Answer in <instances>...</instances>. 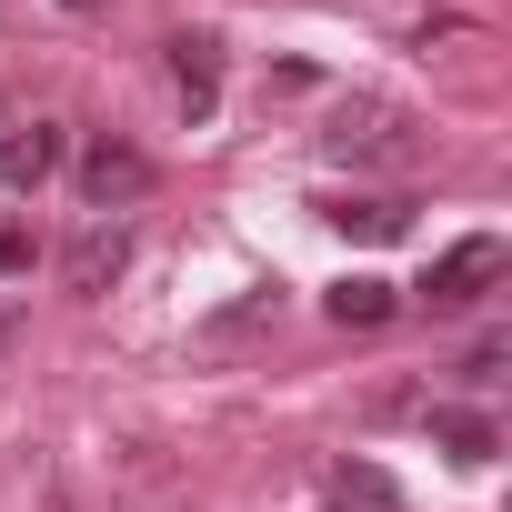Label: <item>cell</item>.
Returning a JSON list of instances; mask_svg holds the SVG:
<instances>
[{"label": "cell", "mask_w": 512, "mask_h": 512, "mask_svg": "<svg viewBox=\"0 0 512 512\" xmlns=\"http://www.w3.org/2000/svg\"><path fill=\"white\" fill-rule=\"evenodd\" d=\"M322 151H332V161H382V171H402L422 141H412V111H392V101H342L332 131H322Z\"/></svg>", "instance_id": "6da1fadb"}, {"label": "cell", "mask_w": 512, "mask_h": 512, "mask_svg": "<svg viewBox=\"0 0 512 512\" xmlns=\"http://www.w3.org/2000/svg\"><path fill=\"white\" fill-rule=\"evenodd\" d=\"M502 262H512V251H502L492 231H472V241H452L442 262H432V282H422V302H432V312H472V302H482V292L502 282Z\"/></svg>", "instance_id": "7a4b0ae2"}, {"label": "cell", "mask_w": 512, "mask_h": 512, "mask_svg": "<svg viewBox=\"0 0 512 512\" xmlns=\"http://www.w3.org/2000/svg\"><path fill=\"white\" fill-rule=\"evenodd\" d=\"M121 272H131V231H121V221H91V231L61 251V282H71V292H111Z\"/></svg>", "instance_id": "277c9868"}, {"label": "cell", "mask_w": 512, "mask_h": 512, "mask_svg": "<svg viewBox=\"0 0 512 512\" xmlns=\"http://www.w3.org/2000/svg\"><path fill=\"white\" fill-rule=\"evenodd\" d=\"M432 442H442L452 462H492V422H482V412H432Z\"/></svg>", "instance_id": "9c48e42d"}, {"label": "cell", "mask_w": 512, "mask_h": 512, "mask_svg": "<svg viewBox=\"0 0 512 512\" xmlns=\"http://www.w3.org/2000/svg\"><path fill=\"white\" fill-rule=\"evenodd\" d=\"M11 272H31V231H0V282Z\"/></svg>", "instance_id": "7c38bea8"}, {"label": "cell", "mask_w": 512, "mask_h": 512, "mask_svg": "<svg viewBox=\"0 0 512 512\" xmlns=\"http://www.w3.org/2000/svg\"><path fill=\"white\" fill-rule=\"evenodd\" d=\"M332 512H352V502H332Z\"/></svg>", "instance_id": "5bb4252c"}, {"label": "cell", "mask_w": 512, "mask_h": 512, "mask_svg": "<svg viewBox=\"0 0 512 512\" xmlns=\"http://www.w3.org/2000/svg\"><path fill=\"white\" fill-rule=\"evenodd\" d=\"M141 191H151V151H131V141H91L81 151V201L91 211H121Z\"/></svg>", "instance_id": "3957f363"}, {"label": "cell", "mask_w": 512, "mask_h": 512, "mask_svg": "<svg viewBox=\"0 0 512 512\" xmlns=\"http://www.w3.org/2000/svg\"><path fill=\"white\" fill-rule=\"evenodd\" d=\"M332 221L362 231V241H402L412 231V201H332Z\"/></svg>", "instance_id": "52a82bcc"}, {"label": "cell", "mask_w": 512, "mask_h": 512, "mask_svg": "<svg viewBox=\"0 0 512 512\" xmlns=\"http://www.w3.org/2000/svg\"><path fill=\"white\" fill-rule=\"evenodd\" d=\"M262 322H282V292H251V302L211 312V342H241V332H262Z\"/></svg>", "instance_id": "30bf717a"}, {"label": "cell", "mask_w": 512, "mask_h": 512, "mask_svg": "<svg viewBox=\"0 0 512 512\" xmlns=\"http://www.w3.org/2000/svg\"><path fill=\"white\" fill-rule=\"evenodd\" d=\"M11 332H21V312H11V302H0V352H11Z\"/></svg>", "instance_id": "4fadbf2b"}, {"label": "cell", "mask_w": 512, "mask_h": 512, "mask_svg": "<svg viewBox=\"0 0 512 512\" xmlns=\"http://www.w3.org/2000/svg\"><path fill=\"white\" fill-rule=\"evenodd\" d=\"M342 502H352V512H392L402 492H392V472H372V462H352V472H342Z\"/></svg>", "instance_id": "8fae6325"}, {"label": "cell", "mask_w": 512, "mask_h": 512, "mask_svg": "<svg viewBox=\"0 0 512 512\" xmlns=\"http://www.w3.org/2000/svg\"><path fill=\"white\" fill-rule=\"evenodd\" d=\"M171 81H181V111L211 121V101H221V41L211 31H181L171 41Z\"/></svg>", "instance_id": "5b68a950"}, {"label": "cell", "mask_w": 512, "mask_h": 512, "mask_svg": "<svg viewBox=\"0 0 512 512\" xmlns=\"http://www.w3.org/2000/svg\"><path fill=\"white\" fill-rule=\"evenodd\" d=\"M51 171H61V131L51 121H31V131L0 141V191H41Z\"/></svg>", "instance_id": "8992f818"}, {"label": "cell", "mask_w": 512, "mask_h": 512, "mask_svg": "<svg viewBox=\"0 0 512 512\" xmlns=\"http://www.w3.org/2000/svg\"><path fill=\"white\" fill-rule=\"evenodd\" d=\"M332 322H342V332L392 322V282H342V292H332Z\"/></svg>", "instance_id": "ba28073f"}]
</instances>
